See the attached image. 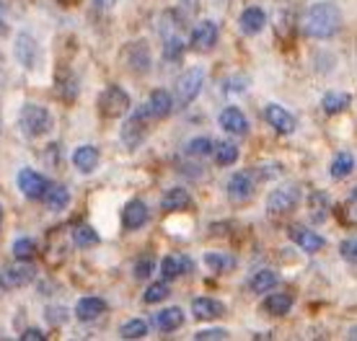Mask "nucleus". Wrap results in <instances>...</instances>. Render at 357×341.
Masks as SVG:
<instances>
[{
	"mask_svg": "<svg viewBox=\"0 0 357 341\" xmlns=\"http://www.w3.org/2000/svg\"><path fill=\"white\" fill-rule=\"evenodd\" d=\"M344 16H342L340 6L334 3H313L311 8L305 10L303 21H301V31L308 39H331L342 31Z\"/></svg>",
	"mask_w": 357,
	"mask_h": 341,
	"instance_id": "nucleus-1",
	"label": "nucleus"
},
{
	"mask_svg": "<svg viewBox=\"0 0 357 341\" xmlns=\"http://www.w3.org/2000/svg\"><path fill=\"white\" fill-rule=\"evenodd\" d=\"M261 310H264L267 315H275V318H280V315H287L290 310H293V297L285 295V292H272V295L264 297Z\"/></svg>",
	"mask_w": 357,
	"mask_h": 341,
	"instance_id": "nucleus-23",
	"label": "nucleus"
},
{
	"mask_svg": "<svg viewBox=\"0 0 357 341\" xmlns=\"http://www.w3.org/2000/svg\"><path fill=\"white\" fill-rule=\"evenodd\" d=\"M189 205H192V197H189L187 189H181V187L169 189L161 202V207L166 209V212H178V209H187Z\"/></svg>",
	"mask_w": 357,
	"mask_h": 341,
	"instance_id": "nucleus-28",
	"label": "nucleus"
},
{
	"mask_svg": "<svg viewBox=\"0 0 357 341\" xmlns=\"http://www.w3.org/2000/svg\"><path fill=\"white\" fill-rule=\"evenodd\" d=\"M257 191V181L249 170H238L228 179V199L233 205H246Z\"/></svg>",
	"mask_w": 357,
	"mask_h": 341,
	"instance_id": "nucleus-9",
	"label": "nucleus"
},
{
	"mask_svg": "<svg viewBox=\"0 0 357 341\" xmlns=\"http://www.w3.org/2000/svg\"><path fill=\"white\" fill-rule=\"evenodd\" d=\"M202 83H205V70L202 68H189L187 72H181L176 78V86H174V96H171L174 109H187L199 96Z\"/></svg>",
	"mask_w": 357,
	"mask_h": 341,
	"instance_id": "nucleus-4",
	"label": "nucleus"
},
{
	"mask_svg": "<svg viewBox=\"0 0 357 341\" xmlns=\"http://www.w3.org/2000/svg\"><path fill=\"white\" fill-rule=\"evenodd\" d=\"M145 333H148V324H145L143 318H132V321L122 324V328H119L122 339H143Z\"/></svg>",
	"mask_w": 357,
	"mask_h": 341,
	"instance_id": "nucleus-35",
	"label": "nucleus"
},
{
	"mask_svg": "<svg viewBox=\"0 0 357 341\" xmlns=\"http://www.w3.org/2000/svg\"><path fill=\"white\" fill-rule=\"evenodd\" d=\"M184 42L178 39V36H169L166 39V45H163V57L169 60V63H174V60H181V54H184Z\"/></svg>",
	"mask_w": 357,
	"mask_h": 341,
	"instance_id": "nucleus-39",
	"label": "nucleus"
},
{
	"mask_svg": "<svg viewBox=\"0 0 357 341\" xmlns=\"http://www.w3.org/2000/svg\"><path fill=\"white\" fill-rule=\"evenodd\" d=\"M349 104V96L347 93H326L321 99V106L326 114H342Z\"/></svg>",
	"mask_w": 357,
	"mask_h": 341,
	"instance_id": "nucleus-33",
	"label": "nucleus"
},
{
	"mask_svg": "<svg viewBox=\"0 0 357 341\" xmlns=\"http://www.w3.org/2000/svg\"><path fill=\"white\" fill-rule=\"evenodd\" d=\"M145 223H148V205L143 199L127 202V207L122 209V228L125 230H140Z\"/></svg>",
	"mask_w": 357,
	"mask_h": 341,
	"instance_id": "nucleus-16",
	"label": "nucleus"
},
{
	"mask_svg": "<svg viewBox=\"0 0 357 341\" xmlns=\"http://www.w3.org/2000/svg\"><path fill=\"white\" fill-rule=\"evenodd\" d=\"M197 341H215V339H228V331L225 328H205V331L195 333Z\"/></svg>",
	"mask_w": 357,
	"mask_h": 341,
	"instance_id": "nucleus-41",
	"label": "nucleus"
},
{
	"mask_svg": "<svg viewBox=\"0 0 357 341\" xmlns=\"http://www.w3.org/2000/svg\"><path fill=\"white\" fill-rule=\"evenodd\" d=\"M101 161V153H98L96 145H81L75 153H73V166L81 170V173H93Z\"/></svg>",
	"mask_w": 357,
	"mask_h": 341,
	"instance_id": "nucleus-19",
	"label": "nucleus"
},
{
	"mask_svg": "<svg viewBox=\"0 0 357 341\" xmlns=\"http://www.w3.org/2000/svg\"><path fill=\"white\" fill-rule=\"evenodd\" d=\"M54 119L50 114L47 106H39V104H26L18 114V127L21 132L29 137V140H36V137H45L50 129H52Z\"/></svg>",
	"mask_w": 357,
	"mask_h": 341,
	"instance_id": "nucleus-3",
	"label": "nucleus"
},
{
	"mask_svg": "<svg viewBox=\"0 0 357 341\" xmlns=\"http://www.w3.org/2000/svg\"><path fill=\"white\" fill-rule=\"evenodd\" d=\"M277 285V274L272 269H259V271H254L249 279V290L251 292H269V290Z\"/></svg>",
	"mask_w": 357,
	"mask_h": 341,
	"instance_id": "nucleus-30",
	"label": "nucleus"
},
{
	"mask_svg": "<svg viewBox=\"0 0 357 341\" xmlns=\"http://www.w3.org/2000/svg\"><path fill=\"white\" fill-rule=\"evenodd\" d=\"M301 202V189L298 187H277L269 191L267 197V212L272 217H282V215H290L295 207Z\"/></svg>",
	"mask_w": 357,
	"mask_h": 341,
	"instance_id": "nucleus-6",
	"label": "nucleus"
},
{
	"mask_svg": "<svg viewBox=\"0 0 357 341\" xmlns=\"http://www.w3.org/2000/svg\"><path fill=\"white\" fill-rule=\"evenodd\" d=\"M148 109H151V114L155 117V122L158 119H166L174 111V99H171V93L169 90H153L151 93V99H148Z\"/></svg>",
	"mask_w": 357,
	"mask_h": 341,
	"instance_id": "nucleus-22",
	"label": "nucleus"
},
{
	"mask_svg": "<svg viewBox=\"0 0 357 341\" xmlns=\"http://www.w3.org/2000/svg\"><path fill=\"white\" fill-rule=\"evenodd\" d=\"M47 341V333L42 328H26V331L21 333V341Z\"/></svg>",
	"mask_w": 357,
	"mask_h": 341,
	"instance_id": "nucleus-43",
	"label": "nucleus"
},
{
	"mask_svg": "<svg viewBox=\"0 0 357 341\" xmlns=\"http://www.w3.org/2000/svg\"><path fill=\"white\" fill-rule=\"evenodd\" d=\"M169 295H171L169 282H153L151 287L145 290L143 303H148V306H155V303H163V300H166Z\"/></svg>",
	"mask_w": 357,
	"mask_h": 341,
	"instance_id": "nucleus-34",
	"label": "nucleus"
},
{
	"mask_svg": "<svg viewBox=\"0 0 357 341\" xmlns=\"http://www.w3.org/2000/svg\"><path fill=\"white\" fill-rule=\"evenodd\" d=\"M225 313V306L220 300H213V297H195L192 300V315L197 321H213L218 315Z\"/></svg>",
	"mask_w": 357,
	"mask_h": 341,
	"instance_id": "nucleus-18",
	"label": "nucleus"
},
{
	"mask_svg": "<svg viewBox=\"0 0 357 341\" xmlns=\"http://www.w3.org/2000/svg\"><path fill=\"white\" fill-rule=\"evenodd\" d=\"M187 271H192V261H189L187 256H166V259L161 261V274L166 282L178 279L181 274H187Z\"/></svg>",
	"mask_w": 357,
	"mask_h": 341,
	"instance_id": "nucleus-25",
	"label": "nucleus"
},
{
	"mask_svg": "<svg viewBox=\"0 0 357 341\" xmlns=\"http://www.w3.org/2000/svg\"><path fill=\"white\" fill-rule=\"evenodd\" d=\"M213 155L218 166H233L238 161V148L228 140H218V143H213Z\"/></svg>",
	"mask_w": 357,
	"mask_h": 341,
	"instance_id": "nucleus-29",
	"label": "nucleus"
},
{
	"mask_svg": "<svg viewBox=\"0 0 357 341\" xmlns=\"http://www.w3.org/2000/svg\"><path fill=\"white\" fill-rule=\"evenodd\" d=\"M101 241L98 233L91 228V225H78V228H73V243L78 246V248H91V246H96Z\"/></svg>",
	"mask_w": 357,
	"mask_h": 341,
	"instance_id": "nucleus-31",
	"label": "nucleus"
},
{
	"mask_svg": "<svg viewBox=\"0 0 357 341\" xmlns=\"http://www.w3.org/2000/svg\"><path fill=\"white\" fill-rule=\"evenodd\" d=\"M42 199H45V205L50 212H60V209H65L68 202H70V191H68L63 184H50Z\"/></svg>",
	"mask_w": 357,
	"mask_h": 341,
	"instance_id": "nucleus-26",
	"label": "nucleus"
},
{
	"mask_svg": "<svg viewBox=\"0 0 357 341\" xmlns=\"http://www.w3.org/2000/svg\"><path fill=\"white\" fill-rule=\"evenodd\" d=\"M264 24H267V13L261 8H257V6L246 8L241 13V18H238V26H241V31L246 36H257L264 29Z\"/></svg>",
	"mask_w": 357,
	"mask_h": 341,
	"instance_id": "nucleus-20",
	"label": "nucleus"
},
{
	"mask_svg": "<svg viewBox=\"0 0 357 341\" xmlns=\"http://www.w3.org/2000/svg\"><path fill=\"white\" fill-rule=\"evenodd\" d=\"M130 106H132V101L127 96V90L119 88V86H107V88L101 90V96H98V114L104 119L125 117Z\"/></svg>",
	"mask_w": 357,
	"mask_h": 341,
	"instance_id": "nucleus-5",
	"label": "nucleus"
},
{
	"mask_svg": "<svg viewBox=\"0 0 357 341\" xmlns=\"http://www.w3.org/2000/svg\"><path fill=\"white\" fill-rule=\"evenodd\" d=\"M264 119L269 122V127H275L280 135H293L295 127H298L293 114H290L287 109L280 106V104H269V106L264 109Z\"/></svg>",
	"mask_w": 357,
	"mask_h": 341,
	"instance_id": "nucleus-15",
	"label": "nucleus"
},
{
	"mask_svg": "<svg viewBox=\"0 0 357 341\" xmlns=\"http://www.w3.org/2000/svg\"><path fill=\"white\" fill-rule=\"evenodd\" d=\"M355 202H357V194L352 191L349 194V199L344 202V205H340L334 212H337V217H340V223L344 225V228H355L357 225V209H355Z\"/></svg>",
	"mask_w": 357,
	"mask_h": 341,
	"instance_id": "nucleus-32",
	"label": "nucleus"
},
{
	"mask_svg": "<svg viewBox=\"0 0 357 341\" xmlns=\"http://www.w3.org/2000/svg\"><path fill=\"white\" fill-rule=\"evenodd\" d=\"M340 253L349 261V264H355V261H357V243H355V238H347V241H342L340 243Z\"/></svg>",
	"mask_w": 357,
	"mask_h": 341,
	"instance_id": "nucleus-42",
	"label": "nucleus"
},
{
	"mask_svg": "<svg viewBox=\"0 0 357 341\" xmlns=\"http://www.w3.org/2000/svg\"><path fill=\"white\" fill-rule=\"evenodd\" d=\"M36 277V269L29 264V261H18V264H13V267H8V269L0 274V287L3 290H18V287H26V285H31Z\"/></svg>",
	"mask_w": 357,
	"mask_h": 341,
	"instance_id": "nucleus-10",
	"label": "nucleus"
},
{
	"mask_svg": "<svg viewBox=\"0 0 357 341\" xmlns=\"http://www.w3.org/2000/svg\"><path fill=\"white\" fill-rule=\"evenodd\" d=\"M331 212V205H329V197L324 194V191H311V197H308V215L316 225L326 223V217Z\"/></svg>",
	"mask_w": 357,
	"mask_h": 341,
	"instance_id": "nucleus-24",
	"label": "nucleus"
},
{
	"mask_svg": "<svg viewBox=\"0 0 357 341\" xmlns=\"http://www.w3.org/2000/svg\"><path fill=\"white\" fill-rule=\"evenodd\" d=\"M8 34V13H6V3L0 0V36Z\"/></svg>",
	"mask_w": 357,
	"mask_h": 341,
	"instance_id": "nucleus-44",
	"label": "nucleus"
},
{
	"mask_svg": "<svg viewBox=\"0 0 357 341\" xmlns=\"http://www.w3.org/2000/svg\"><path fill=\"white\" fill-rule=\"evenodd\" d=\"M34 253H36V243L31 238H18L13 243V256H16V261H31Z\"/></svg>",
	"mask_w": 357,
	"mask_h": 341,
	"instance_id": "nucleus-37",
	"label": "nucleus"
},
{
	"mask_svg": "<svg viewBox=\"0 0 357 341\" xmlns=\"http://www.w3.org/2000/svg\"><path fill=\"white\" fill-rule=\"evenodd\" d=\"M153 271H155V261H153L151 256H140L132 267V277L137 279V282H143V279H151Z\"/></svg>",
	"mask_w": 357,
	"mask_h": 341,
	"instance_id": "nucleus-38",
	"label": "nucleus"
},
{
	"mask_svg": "<svg viewBox=\"0 0 357 341\" xmlns=\"http://www.w3.org/2000/svg\"><path fill=\"white\" fill-rule=\"evenodd\" d=\"M184 153L189 158H205V155L213 153V140H207V137H195V140H189L187 143V150Z\"/></svg>",
	"mask_w": 357,
	"mask_h": 341,
	"instance_id": "nucleus-36",
	"label": "nucleus"
},
{
	"mask_svg": "<svg viewBox=\"0 0 357 341\" xmlns=\"http://www.w3.org/2000/svg\"><path fill=\"white\" fill-rule=\"evenodd\" d=\"M47 187H50V181L39 170H31V168L18 170V189H21V194L26 199H42Z\"/></svg>",
	"mask_w": 357,
	"mask_h": 341,
	"instance_id": "nucleus-13",
	"label": "nucleus"
},
{
	"mask_svg": "<svg viewBox=\"0 0 357 341\" xmlns=\"http://www.w3.org/2000/svg\"><path fill=\"white\" fill-rule=\"evenodd\" d=\"M107 300H101V297H81L78 300V306H75V318L78 321H83V324H89V321H96V318H101V315L107 313Z\"/></svg>",
	"mask_w": 357,
	"mask_h": 341,
	"instance_id": "nucleus-17",
	"label": "nucleus"
},
{
	"mask_svg": "<svg viewBox=\"0 0 357 341\" xmlns=\"http://www.w3.org/2000/svg\"><path fill=\"white\" fill-rule=\"evenodd\" d=\"M220 127L233 137H246L249 135V119L238 106H225L220 111Z\"/></svg>",
	"mask_w": 357,
	"mask_h": 341,
	"instance_id": "nucleus-14",
	"label": "nucleus"
},
{
	"mask_svg": "<svg viewBox=\"0 0 357 341\" xmlns=\"http://www.w3.org/2000/svg\"><path fill=\"white\" fill-rule=\"evenodd\" d=\"M13 54H16L18 65H21V68H26V70H34L36 65L42 63V49H39L34 36L26 34V31H18L16 34Z\"/></svg>",
	"mask_w": 357,
	"mask_h": 341,
	"instance_id": "nucleus-8",
	"label": "nucleus"
},
{
	"mask_svg": "<svg viewBox=\"0 0 357 341\" xmlns=\"http://www.w3.org/2000/svg\"><path fill=\"white\" fill-rule=\"evenodd\" d=\"M355 170V155L349 153V150H342V153L334 155V161H331L329 166V173H331V179H347L349 173Z\"/></svg>",
	"mask_w": 357,
	"mask_h": 341,
	"instance_id": "nucleus-27",
	"label": "nucleus"
},
{
	"mask_svg": "<svg viewBox=\"0 0 357 341\" xmlns=\"http://www.w3.org/2000/svg\"><path fill=\"white\" fill-rule=\"evenodd\" d=\"M0 228H3V205H0Z\"/></svg>",
	"mask_w": 357,
	"mask_h": 341,
	"instance_id": "nucleus-45",
	"label": "nucleus"
},
{
	"mask_svg": "<svg viewBox=\"0 0 357 341\" xmlns=\"http://www.w3.org/2000/svg\"><path fill=\"white\" fill-rule=\"evenodd\" d=\"M153 125H155V117L151 114L148 104H140V106L125 119V125H122V143H125L130 150H137V148L148 140Z\"/></svg>",
	"mask_w": 357,
	"mask_h": 341,
	"instance_id": "nucleus-2",
	"label": "nucleus"
},
{
	"mask_svg": "<svg viewBox=\"0 0 357 341\" xmlns=\"http://www.w3.org/2000/svg\"><path fill=\"white\" fill-rule=\"evenodd\" d=\"M153 326L163 333H171L184 326V310L181 308H166L161 313L153 315Z\"/></svg>",
	"mask_w": 357,
	"mask_h": 341,
	"instance_id": "nucleus-21",
	"label": "nucleus"
},
{
	"mask_svg": "<svg viewBox=\"0 0 357 341\" xmlns=\"http://www.w3.org/2000/svg\"><path fill=\"white\" fill-rule=\"evenodd\" d=\"M215 45H218V24H215V21H199V24L192 29L189 49L205 54V52H210Z\"/></svg>",
	"mask_w": 357,
	"mask_h": 341,
	"instance_id": "nucleus-11",
	"label": "nucleus"
},
{
	"mask_svg": "<svg viewBox=\"0 0 357 341\" xmlns=\"http://www.w3.org/2000/svg\"><path fill=\"white\" fill-rule=\"evenodd\" d=\"M122 60H125L127 70L135 72V75H145V72H151V47L145 39H137V42H130L125 47V54H122Z\"/></svg>",
	"mask_w": 357,
	"mask_h": 341,
	"instance_id": "nucleus-7",
	"label": "nucleus"
},
{
	"mask_svg": "<svg viewBox=\"0 0 357 341\" xmlns=\"http://www.w3.org/2000/svg\"><path fill=\"white\" fill-rule=\"evenodd\" d=\"M205 264L213 271H223V269H228V267H233V261L225 259V256H220V253H207V256H205Z\"/></svg>",
	"mask_w": 357,
	"mask_h": 341,
	"instance_id": "nucleus-40",
	"label": "nucleus"
},
{
	"mask_svg": "<svg viewBox=\"0 0 357 341\" xmlns=\"http://www.w3.org/2000/svg\"><path fill=\"white\" fill-rule=\"evenodd\" d=\"M287 238L305 253H319L324 246H326V241H324L321 235L316 233V230L303 228V225H290V228H287Z\"/></svg>",
	"mask_w": 357,
	"mask_h": 341,
	"instance_id": "nucleus-12",
	"label": "nucleus"
}]
</instances>
